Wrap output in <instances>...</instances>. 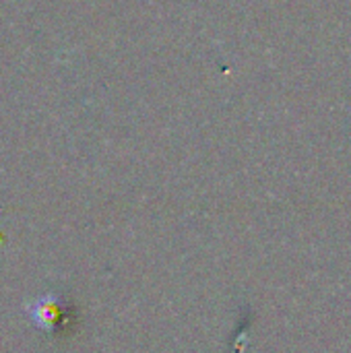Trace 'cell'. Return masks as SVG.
<instances>
[{
	"instance_id": "obj_1",
	"label": "cell",
	"mask_w": 351,
	"mask_h": 353,
	"mask_svg": "<svg viewBox=\"0 0 351 353\" xmlns=\"http://www.w3.org/2000/svg\"><path fill=\"white\" fill-rule=\"evenodd\" d=\"M60 312H58V304L52 296H48L46 300H39L35 306H33V321L39 325V327H46V329H52L58 321Z\"/></svg>"
}]
</instances>
